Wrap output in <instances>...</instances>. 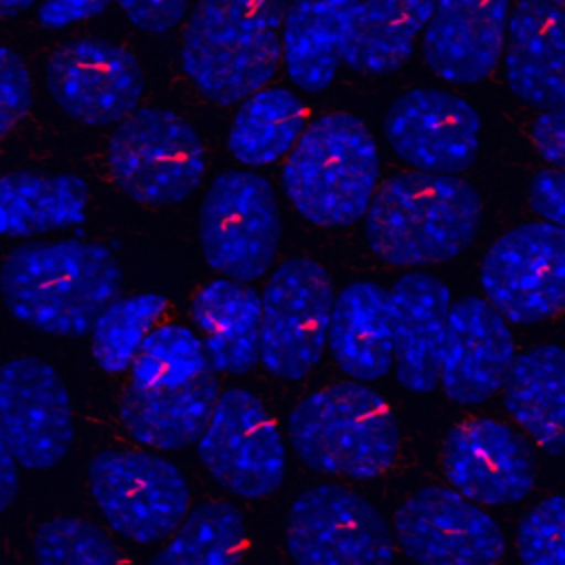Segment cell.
<instances>
[{
	"mask_svg": "<svg viewBox=\"0 0 565 565\" xmlns=\"http://www.w3.org/2000/svg\"><path fill=\"white\" fill-rule=\"evenodd\" d=\"M121 267L93 241H35L11 249L0 267L9 313L49 335L77 338L117 298Z\"/></svg>",
	"mask_w": 565,
	"mask_h": 565,
	"instance_id": "1",
	"label": "cell"
},
{
	"mask_svg": "<svg viewBox=\"0 0 565 565\" xmlns=\"http://www.w3.org/2000/svg\"><path fill=\"white\" fill-rule=\"evenodd\" d=\"M481 214V196L466 179L411 170L377 185L364 214V234L380 260L417 269L468 249Z\"/></svg>",
	"mask_w": 565,
	"mask_h": 565,
	"instance_id": "2",
	"label": "cell"
},
{
	"mask_svg": "<svg viewBox=\"0 0 565 565\" xmlns=\"http://www.w3.org/2000/svg\"><path fill=\"white\" fill-rule=\"evenodd\" d=\"M287 0H196L181 35V71L210 102L232 106L282 64Z\"/></svg>",
	"mask_w": 565,
	"mask_h": 565,
	"instance_id": "3",
	"label": "cell"
},
{
	"mask_svg": "<svg viewBox=\"0 0 565 565\" xmlns=\"http://www.w3.org/2000/svg\"><path fill=\"white\" fill-rule=\"evenodd\" d=\"M380 183L377 143L351 113L316 117L282 166V192L294 210L320 227H347L364 218Z\"/></svg>",
	"mask_w": 565,
	"mask_h": 565,
	"instance_id": "4",
	"label": "cell"
},
{
	"mask_svg": "<svg viewBox=\"0 0 565 565\" xmlns=\"http://www.w3.org/2000/svg\"><path fill=\"white\" fill-rule=\"evenodd\" d=\"M298 459L327 475L375 479L399 455V426L391 404L364 382H335L305 395L287 417Z\"/></svg>",
	"mask_w": 565,
	"mask_h": 565,
	"instance_id": "5",
	"label": "cell"
},
{
	"mask_svg": "<svg viewBox=\"0 0 565 565\" xmlns=\"http://www.w3.org/2000/svg\"><path fill=\"white\" fill-rule=\"evenodd\" d=\"M115 185L143 205H177L205 177V146L194 126L170 108L139 106L115 124L106 143Z\"/></svg>",
	"mask_w": 565,
	"mask_h": 565,
	"instance_id": "6",
	"label": "cell"
},
{
	"mask_svg": "<svg viewBox=\"0 0 565 565\" xmlns=\"http://www.w3.org/2000/svg\"><path fill=\"white\" fill-rule=\"evenodd\" d=\"M86 481L108 527L130 543L166 541L190 512L183 472L148 450L104 448L88 461Z\"/></svg>",
	"mask_w": 565,
	"mask_h": 565,
	"instance_id": "7",
	"label": "cell"
},
{
	"mask_svg": "<svg viewBox=\"0 0 565 565\" xmlns=\"http://www.w3.org/2000/svg\"><path fill=\"white\" fill-rule=\"evenodd\" d=\"M280 210L271 183L245 170H225L207 185L199 210L205 263L238 282L263 278L280 243Z\"/></svg>",
	"mask_w": 565,
	"mask_h": 565,
	"instance_id": "8",
	"label": "cell"
},
{
	"mask_svg": "<svg viewBox=\"0 0 565 565\" xmlns=\"http://www.w3.org/2000/svg\"><path fill=\"white\" fill-rule=\"evenodd\" d=\"M329 271L305 256L280 263L260 296L258 362L278 380H302L320 362L333 307Z\"/></svg>",
	"mask_w": 565,
	"mask_h": 565,
	"instance_id": "9",
	"label": "cell"
},
{
	"mask_svg": "<svg viewBox=\"0 0 565 565\" xmlns=\"http://www.w3.org/2000/svg\"><path fill=\"white\" fill-rule=\"evenodd\" d=\"M285 547L296 565H393L395 539L382 512L362 494L320 483L287 510Z\"/></svg>",
	"mask_w": 565,
	"mask_h": 565,
	"instance_id": "10",
	"label": "cell"
},
{
	"mask_svg": "<svg viewBox=\"0 0 565 565\" xmlns=\"http://www.w3.org/2000/svg\"><path fill=\"white\" fill-rule=\"evenodd\" d=\"M486 300L512 324H536L565 311V230L530 221L501 234L481 260Z\"/></svg>",
	"mask_w": 565,
	"mask_h": 565,
	"instance_id": "11",
	"label": "cell"
},
{
	"mask_svg": "<svg viewBox=\"0 0 565 565\" xmlns=\"http://www.w3.org/2000/svg\"><path fill=\"white\" fill-rule=\"evenodd\" d=\"M196 455L210 477L241 499L271 494L287 472L282 433L260 397L247 388L218 393Z\"/></svg>",
	"mask_w": 565,
	"mask_h": 565,
	"instance_id": "12",
	"label": "cell"
},
{
	"mask_svg": "<svg viewBox=\"0 0 565 565\" xmlns=\"http://www.w3.org/2000/svg\"><path fill=\"white\" fill-rule=\"evenodd\" d=\"M46 88L55 106L86 126L121 121L139 108L146 77L137 55L115 42L77 38L46 60Z\"/></svg>",
	"mask_w": 565,
	"mask_h": 565,
	"instance_id": "13",
	"label": "cell"
},
{
	"mask_svg": "<svg viewBox=\"0 0 565 565\" xmlns=\"http://www.w3.org/2000/svg\"><path fill=\"white\" fill-rule=\"evenodd\" d=\"M0 433L20 468L49 470L66 457L73 404L53 364L20 355L0 366Z\"/></svg>",
	"mask_w": 565,
	"mask_h": 565,
	"instance_id": "14",
	"label": "cell"
},
{
	"mask_svg": "<svg viewBox=\"0 0 565 565\" xmlns=\"http://www.w3.org/2000/svg\"><path fill=\"white\" fill-rule=\"evenodd\" d=\"M395 539L415 565H497L505 552L499 523L444 486H426L397 508Z\"/></svg>",
	"mask_w": 565,
	"mask_h": 565,
	"instance_id": "15",
	"label": "cell"
},
{
	"mask_svg": "<svg viewBox=\"0 0 565 565\" xmlns=\"http://www.w3.org/2000/svg\"><path fill=\"white\" fill-rule=\"evenodd\" d=\"M384 137L402 163L428 174H459L479 152L481 117L444 88H408L384 115Z\"/></svg>",
	"mask_w": 565,
	"mask_h": 565,
	"instance_id": "16",
	"label": "cell"
},
{
	"mask_svg": "<svg viewBox=\"0 0 565 565\" xmlns=\"http://www.w3.org/2000/svg\"><path fill=\"white\" fill-rule=\"evenodd\" d=\"M441 468L452 490L483 505L519 503L536 479L527 444L490 417H468L448 430Z\"/></svg>",
	"mask_w": 565,
	"mask_h": 565,
	"instance_id": "17",
	"label": "cell"
},
{
	"mask_svg": "<svg viewBox=\"0 0 565 565\" xmlns=\"http://www.w3.org/2000/svg\"><path fill=\"white\" fill-rule=\"evenodd\" d=\"M514 358L508 320L486 298L452 302L437 371L446 397L461 406L490 399L503 388Z\"/></svg>",
	"mask_w": 565,
	"mask_h": 565,
	"instance_id": "18",
	"label": "cell"
},
{
	"mask_svg": "<svg viewBox=\"0 0 565 565\" xmlns=\"http://www.w3.org/2000/svg\"><path fill=\"white\" fill-rule=\"evenodd\" d=\"M512 0H437L422 33L426 66L455 86L488 79L503 55Z\"/></svg>",
	"mask_w": 565,
	"mask_h": 565,
	"instance_id": "19",
	"label": "cell"
},
{
	"mask_svg": "<svg viewBox=\"0 0 565 565\" xmlns=\"http://www.w3.org/2000/svg\"><path fill=\"white\" fill-rule=\"evenodd\" d=\"M501 57L516 99L541 113L565 106V9L547 0H516Z\"/></svg>",
	"mask_w": 565,
	"mask_h": 565,
	"instance_id": "20",
	"label": "cell"
},
{
	"mask_svg": "<svg viewBox=\"0 0 565 565\" xmlns=\"http://www.w3.org/2000/svg\"><path fill=\"white\" fill-rule=\"evenodd\" d=\"M388 298L395 377L411 393H428L439 384V355L452 307L450 289L433 274L408 271L393 282Z\"/></svg>",
	"mask_w": 565,
	"mask_h": 565,
	"instance_id": "21",
	"label": "cell"
},
{
	"mask_svg": "<svg viewBox=\"0 0 565 565\" xmlns=\"http://www.w3.org/2000/svg\"><path fill=\"white\" fill-rule=\"evenodd\" d=\"M327 347L344 375L358 382L384 377L393 369L388 291L371 280L342 287L333 298Z\"/></svg>",
	"mask_w": 565,
	"mask_h": 565,
	"instance_id": "22",
	"label": "cell"
},
{
	"mask_svg": "<svg viewBox=\"0 0 565 565\" xmlns=\"http://www.w3.org/2000/svg\"><path fill=\"white\" fill-rule=\"evenodd\" d=\"M216 399L218 382L212 371L172 388L128 384L119 399V419L137 444L154 450H179L199 441Z\"/></svg>",
	"mask_w": 565,
	"mask_h": 565,
	"instance_id": "23",
	"label": "cell"
},
{
	"mask_svg": "<svg viewBox=\"0 0 565 565\" xmlns=\"http://www.w3.org/2000/svg\"><path fill=\"white\" fill-rule=\"evenodd\" d=\"M190 316L201 331V342L212 371L243 375L260 353V296L245 282L216 278L203 285Z\"/></svg>",
	"mask_w": 565,
	"mask_h": 565,
	"instance_id": "24",
	"label": "cell"
},
{
	"mask_svg": "<svg viewBox=\"0 0 565 565\" xmlns=\"http://www.w3.org/2000/svg\"><path fill=\"white\" fill-rule=\"evenodd\" d=\"M435 4L437 0H360L347 26L342 64L369 75L395 73L411 60Z\"/></svg>",
	"mask_w": 565,
	"mask_h": 565,
	"instance_id": "25",
	"label": "cell"
},
{
	"mask_svg": "<svg viewBox=\"0 0 565 565\" xmlns=\"http://www.w3.org/2000/svg\"><path fill=\"white\" fill-rule=\"evenodd\" d=\"M503 406L550 455H565V347L539 344L514 358Z\"/></svg>",
	"mask_w": 565,
	"mask_h": 565,
	"instance_id": "26",
	"label": "cell"
},
{
	"mask_svg": "<svg viewBox=\"0 0 565 565\" xmlns=\"http://www.w3.org/2000/svg\"><path fill=\"white\" fill-rule=\"evenodd\" d=\"M360 0H287L282 66L294 86L320 93L342 64V44Z\"/></svg>",
	"mask_w": 565,
	"mask_h": 565,
	"instance_id": "27",
	"label": "cell"
},
{
	"mask_svg": "<svg viewBox=\"0 0 565 565\" xmlns=\"http://www.w3.org/2000/svg\"><path fill=\"white\" fill-rule=\"evenodd\" d=\"M86 181L68 172L0 174V236L22 238L77 227L86 221Z\"/></svg>",
	"mask_w": 565,
	"mask_h": 565,
	"instance_id": "28",
	"label": "cell"
},
{
	"mask_svg": "<svg viewBox=\"0 0 565 565\" xmlns=\"http://www.w3.org/2000/svg\"><path fill=\"white\" fill-rule=\"evenodd\" d=\"M238 104L227 130V148L243 166L276 163L307 128L302 99L282 86H263Z\"/></svg>",
	"mask_w": 565,
	"mask_h": 565,
	"instance_id": "29",
	"label": "cell"
},
{
	"mask_svg": "<svg viewBox=\"0 0 565 565\" xmlns=\"http://www.w3.org/2000/svg\"><path fill=\"white\" fill-rule=\"evenodd\" d=\"M245 550L243 512L225 501H205L185 514L150 565H241Z\"/></svg>",
	"mask_w": 565,
	"mask_h": 565,
	"instance_id": "30",
	"label": "cell"
},
{
	"mask_svg": "<svg viewBox=\"0 0 565 565\" xmlns=\"http://www.w3.org/2000/svg\"><path fill=\"white\" fill-rule=\"evenodd\" d=\"M166 298L154 291L113 300L90 327V353L106 373L130 369L143 338L159 324L166 311Z\"/></svg>",
	"mask_w": 565,
	"mask_h": 565,
	"instance_id": "31",
	"label": "cell"
},
{
	"mask_svg": "<svg viewBox=\"0 0 565 565\" xmlns=\"http://www.w3.org/2000/svg\"><path fill=\"white\" fill-rule=\"evenodd\" d=\"M212 371L201 338L174 322L157 324L143 338L132 364L130 384L143 388H172Z\"/></svg>",
	"mask_w": 565,
	"mask_h": 565,
	"instance_id": "32",
	"label": "cell"
},
{
	"mask_svg": "<svg viewBox=\"0 0 565 565\" xmlns=\"http://www.w3.org/2000/svg\"><path fill=\"white\" fill-rule=\"evenodd\" d=\"M35 565H128L102 527L79 516L44 521L31 541Z\"/></svg>",
	"mask_w": 565,
	"mask_h": 565,
	"instance_id": "33",
	"label": "cell"
},
{
	"mask_svg": "<svg viewBox=\"0 0 565 565\" xmlns=\"http://www.w3.org/2000/svg\"><path fill=\"white\" fill-rule=\"evenodd\" d=\"M521 565H565V494L536 503L516 530Z\"/></svg>",
	"mask_w": 565,
	"mask_h": 565,
	"instance_id": "34",
	"label": "cell"
},
{
	"mask_svg": "<svg viewBox=\"0 0 565 565\" xmlns=\"http://www.w3.org/2000/svg\"><path fill=\"white\" fill-rule=\"evenodd\" d=\"M33 104V79L24 57L0 44V139L7 137Z\"/></svg>",
	"mask_w": 565,
	"mask_h": 565,
	"instance_id": "35",
	"label": "cell"
},
{
	"mask_svg": "<svg viewBox=\"0 0 565 565\" xmlns=\"http://www.w3.org/2000/svg\"><path fill=\"white\" fill-rule=\"evenodd\" d=\"M128 22L143 33L163 35L183 22L192 0H115Z\"/></svg>",
	"mask_w": 565,
	"mask_h": 565,
	"instance_id": "36",
	"label": "cell"
},
{
	"mask_svg": "<svg viewBox=\"0 0 565 565\" xmlns=\"http://www.w3.org/2000/svg\"><path fill=\"white\" fill-rule=\"evenodd\" d=\"M527 199L543 221L565 230V172L554 168L539 170L530 181Z\"/></svg>",
	"mask_w": 565,
	"mask_h": 565,
	"instance_id": "37",
	"label": "cell"
},
{
	"mask_svg": "<svg viewBox=\"0 0 565 565\" xmlns=\"http://www.w3.org/2000/svg\"><path fill=\"white\" fill-rule=\"evenodd\" d=\"M530 139L550 168L565 172V106L543 110L532 121Z\"/></svg>",
	"mask_w": 565,
	"mask_h": 565,
	"instance_id": "38",
	"label": "cell"
},
{
	"mask_svg": "<svg viewBox=\"0 0 565 565\" xmlns=\"http://www.w3.org/2000/svg\"><path fill=\"white\" fill-rule=\"evenodd\" d=\"M113 0H40L38 20L49 29H64L106 11Z\"/></svg>",
	"mask_w": 565,
	"mask_h": 565,
	"instance_id": "39",
	"label": "cell"
},
{
	"mask_svg": "<svg viewBox=\"0 0 565 565\" xmlns=\"http://www.w3.org/2000/svg\"><path fill=\"white\" fill-rule=\"evenodd\" d=\"M18 492H20L18 461L0 433V514L15 501Z\"/></svg>",
	"mask_w": 565,
	"mask_h": 565,
	"instance_id": "40",
	"label": "cell"
},
{
	"mask_svg": "<svg viewBox=\"0 0 565 565\" xmlns=\"http://www.w3.org/2000/svg\"><path fill=\"white\" fill-rule=\"evenodd\" d=\"M35 0H0V20L13 18L22 11H26Z\"/></svg>",
	"mask_w": 565,
	"mask_h": 565,
	"instance_id": "41",
	"label": "cell"
},
{
	"mask_svg": "<svg viewBox=\"0 0 565 565\" xmlns=\"http://www.w3.org/2000/svg\"><path fill=\"white\" fill-rule=\"evenodd\" d=\"M547 2H552V4H556V7H561V9H565V0H547Z\"/></svg>",
	"mask_w": 565,
	"mask_h": 565,
	"instance_id": "42",
	"label": "cell"
}]
</instances>
